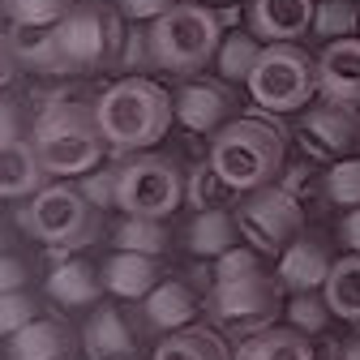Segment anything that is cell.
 <instances>
[{"label": "cell", "instance_id": "28", "mask_svg": "<svg viewBox=\"0 0 360 360\" xmlns=\"http://www.w3.org/2000/svg\"><path fill=\"white\" fill-rule=\"evenodd\" d=\"M112 245L129 249V253H167L172 236H167V219H146V214H124L116 228H112Z\"/></svg>", "mask_w": 360, "mask_h": 360}, {"label": "cell", "instance_id": "38", "mask_svg": "<svg viewBox=\"0 0 360 360\" xmlns=\"http://www.w3.org/2000/svg\"><path fill=\"white\" fill-rule=\"evenodd\" d=\"M112 5H116V13L129 18V22H155V18H163L167 9H176L180 0H112Z\"/></svg>", "mask_w": 360, "mask_h": 360}, {"label": "cell", "instance_id": "33", "mask_svg": "<svg viewBox=\"0 0 360 360\" xmlns=\"http://www.w3.org/2000/svg\"><path fill=\"white\" fill-rule=\"evenodd\" d=\"M34 318H43V304L30 288L22 292H0V330H5V339H13L18 330H26Z\"/></svg>", "mask_w": 360, "mask_h": 360}, {"label": "cell", "instance_id": "23", "mask_svg": "<svg viewBox=\"0 0 360 360\" xmlns=\"http://www.w3.org/2000/svg\"><path fill=\"white\" fill-rule=\"evenodd\" d=\"M142 313H146V326H155V330H185V326H193V318H198V292L185 283V279H163L146 300H142Z\"/></svg>", "mask_w": 360, "mask_h": 360}, {"label": "cell", "instance_id": "8", "mask_svg": "<svg viewBox=\"0 0 360 360\" xmlns=\"http://www.w3.org/2000/svg\"><path fill=\"white\" fill-rule=\"evenodd\" d=\"M283 283L279 275H270V270H253L245 279H228V283H214L210 296H206V309L214 326L232 330V335H257L266 326H275V313L288 309L283 300Z\"/></svg>", "mask_w": 360, "mask_h": 360}, {"label": "cell", "instance_id": "35", "mask_svg": "<svg viewBox=\"0 0 360 360\" xmlns=\"http://www.w3.org/2000/svg\"><path fill=\"white\" fill-rule=\"evenodd\" d=\"M77 189L86 193L90 206H99V210H120V163L95 167V172L77 176Z\"/></svg>", "mask_w": 360, "mask_h": 360}, {"label": "cell", "instance_id": "9", "mask_svg": "<svg viewBox=\"0 0 360 360\" xmlns=\"http://www.w3.org/2000/svg\"><path fill=\"white\" fill-rule=\"evenodd\" d=\"M189 176L167 155H133L120 163V214L167 219L185 206Z\"/></svg>", "mask_w": 360, "mask_h": 360}, {"label": "cell", "instance_id": "17", "mask_svg": "<svg viewBox=\"0 0 360 360\" xmlns=\"http://www.w3.org/2000/svg\"><path fill=\"white\" fill-rule=\"evenodd\" d=\"M82 352L90 360H133L138 356V330L129 313L116 304H99L82 326Z\"/></svg>", "mask_w": 360, "mask_h": 360}, {"label": "cell", "instance_id": "22", "mask_svg": "<svg viewBox=\"0 0 360 360\" xmlns=\"http://www.w3.org/2000/svg\"><path fill=\"white\" fill-rule=\"evenodd\" d=\"M73 356V330L65 318L43 313L26 330L9 339V360H69Z\"/></svg>", "mask_w": 360, "mask_h": 360}, {"label": "cell", "instance_id": "16", "mask_svg": "<svg viewBox=\"0 0 360 360\" xmlns=\"http://www.w3.org/2000/svg\"><path fill=\"white\" fill-rule=\"evenodd\" d=\"M318 0H249V30L262 43H296L313 34Z\"/></svg>", "mask_w": 360, "mask_h": 360}, {"label": "cell", "instance_id": "24", "mask_svg": "<svg viewBox=\"0 0 360 360\" xmlns=\"http://www.w3.org/2000/svg\"><path fill=\"white\" fill-rule=\"evenodd\" d=\"M236 360H318V352L296 326H266L236 343Z\"/></svg>", "mask_w": 360, "mask_h": 360}, {"label": "cell", "instance_id": "18", "mask_svg": "<svg viewBox=\"0 0 360 360\" xmlns=\"http://www.w3.org/2000/svg\"><path fill=\"white\" fill-rule=\"evenodd\" d=\"M9 60L30 69V73H48V77H69V60L60 48L56 26H13L9 22Z\"/></svg>", "mask_w": 360, "mask_h": 360}, {"label": "cell", "instance_id": "26", "mask_svg": "<svg viewBox=\"0 0 360 360\" xmlns=\"http://www.w3.org/2000/svg\"><path fill=\"white\" fill-rule=\"evenodd\" d=\"M262 52H266V43H262L253 30H228V34H223L219 56H214V73H219L223 82H232V86H249V77H253Z\"/></svg>", "mask_w": 360, "mask_h": 360}, {"label": "cell", "instance_id": "4", "mask_svg": "<svg viewBox=\"0 0 360 360\" xmlns=\"http://www.w3.org/2000/svg\"><path fill=\"white\" fill-rule=\"evenodd\" d=\"M223 22L214 5L202 0H180L176 9H167L163 18L150 22V52H155V69L176 73V77H193L202 69L214 65L219 48H223Z\"/></svg>", "mask_w": 360, "mask_h": 360}, {"label": "cell", "instance_id": "31", "mask_svg": "<svg viewBox=\"0 0 360 360\" xmlns=\"http://www.w3.org/2000/svg\"><path fill=\"white\" fill-rule=\"evenodd\" d=\"M283 313H288V326L304 330L309 339L322 335V330L330 326V318H335L326 292H296V296H288V309H283Z\"/></svg>", "mask_w": 360, "mask_h": 360}, {"label": "cell", "instance_id": "13", "mask_svg": "<svg viewBox=\"0 0 360 360\" xmlns=\"http://www.w3.org/2000/svg\"><path fill=\"white\" fill-rule=\"evenodd\" d=\"M56 176L48 172L30 133L26 138H13V142H0V193H5V202H30Z\"/></svg>", "mask_w": 360, "mask_h": 360}, {"label": "cell", "instance_id": "42", "mask_svg": "<svg viewBox=\"0 0 360 360\" xmlns=\"http://www.w3.org/2000/svg\"><path fill=\"white\" fill-rule=\"evenodd\" d=\"M335 360H360V335H352L347 343L335 347Z\"/></svg>", "mask_w": 360, "mask_h": 360}, {"label": "cell", "instance_id": "21", "mask_svg": "<svg viewBox=\"0 0 360 360\" xmlns=\"http://www.w3.org/2000/svg\"><path fill=\"white\" fill-rule=\"evenodd\" d=\"M103 283H108V292L120 296V300H146V296L163 283V266H159V257H150V253L116 249V253L103 262Z\"/></svg>", "mask_w": 360, "mask_h": 360}, {"label": "cell", "instance_id": "37", "mask_svg": "<svg viewBox=\"0 0 360 360\" xmlns=\"http://www.w3.org/2000/svg\"><path fill=\"white\" fill-rule=\"evenodd\" d=\"M253 270H266V266H262V253H257L253 245H236V249H228V253L214 262V283L245 279V275H253Z\"/></svg>", "mask_w": 360, "mask_h": 360}, {"label": "cell", "instance_id": "14", "mask_svg": "<svg viewBox=\"0 0 360 360\" xmlns=\"http://www.w3.org/2000/svg\"><path fill=\"white\" fill-rule=\"evenodd\" d=\"M330 270H335V253L322 236H296L283 253H279V283L288 288V296L296 292H322L326 279H330Z\"/></svg>", "mask_w": 360, "mask_h": 360}, {"label": "cell", "instance_id": "41", "mask_svg": "<svg viewBox=\"0 0 360 360\" xmlns=\"http://www.w3.org/2000/svg\"><path fill=\"white\" fill-rule=\"evenodd\" d=\"M13 138H22L18 133V103L5 99V129H0V142H13Z\"/></svg>", "mask_w": 360, "mask_h": 360}, {"label": "cell", "instance_id": "10", "mask_svg": "<svg viewBox=\"0 0 360 360\" xmlns=\"http://www.w3.org/2000/svg\"><path fill=\"white\" fill-rule=\"evenodd\" d=\"M236 219H240V236L262 257H279L304 232V202L279 180V185L245 193V202L236 206Z\"/></svg>", "mask_w": 360, "mask_h": 360}, {"label": "cell", "instance_id": "19", "mask_svg": "<svg viewBox=\"0 0 360 360\" xmlns=\"http://www.w3.org/2000/svg\"><path fill=\"white\" fill-rule=\"evenodd\" d=\"M103 292H108L103 266L86 262V257H65L48 270V300H56L60 309H90V304H99Z\"/></svg>", "mask_w": 360, "mask_h": 360}, {"label": "cell", "instance_id": "3", "mask_svg": "<svg viewBox=\"0 0 360 360\" xmlns=\"http://www.w3.org/2000/svg\"><path fill=\"white\" fill-rule=\"evenodd\" d=\"M95 116L112 150H150L176 120V95L150 77H120L95 99Z\"/></svg>", "mask_w": 360, "mask_h": 360}, {"label": "cell", "instance_id": "25", "mask_svg": "<svg viewBox=\"0 0 360 360\" xmlns=\"http://www.w3.org/2000/svg\"><path fill=\"white\" fill-rule=\"evenodd\" d=\"M155 360H236V352L214 326H198L193 322L185 330H172L155 347Z\"/></svg>", "mask_w": 360, "mask_h": 360}, {"label": "cell", "instance_id": "40", "mask_svg": "<svg viewBox=\"0 0 360 360\" xmlns=\"http://www.w3.org/2000/svg\"><path fill=\"white\" fill-rule=\"evenodd\" d=\"M339 245L347 253H360V206L343 210V219H339Z\"/></svg>", "mask_w": 360, "mask_h": 360}, {"label": "cell", "instance_id": "2", "mask_svg": "<svg viewBox=\"0 0 360 360\" xmlns=\"http://www.w3.org/2000/svg\"><path fill=\"white\" fill-rule=\"evenodd\" d=\"M206 159L232 193H253L279 185V176L288 172V138L270 116H236L210 138Z\"/></svg>", "mask_w": 360, "mask_h": 360}, {"label": "cell", "instance_id": "27", "mask_svg": "<svg viewBox=\"0 0 360 360\" xmlns=\"http://www.w3.org/2000/svg\"><path fill=\"white\" fill-rule=\"evenodd\" d=\"M322 292H326L339 322H360V253L335 257V270H330Z\"/></svg>", "mask_w": 360, "mask_h": 360}, {"label": "cell", "instance_id": "20", "mask_svg": "<svg viewBox=\"0 0 360 360\" xmlns=\"http://www.w3.org/2000/svg\"><path fill=\"white\" fill-rule=\"evenodd\" d=\"M245 236H240V219L236 210L228 206H210V210H198L189 219V228H185V249L202 262H219L228 249H236Z\"/></svg>", "mask_w": 360, "mask_h": 360}, {"label": "cell", "instance_id": "5", "mask_svg": "<svg viewBox=\"0 0 360 360\" xmlns=\"http://www.w3.org/2000/svg\"><path fill=\"white\" fill-rule=\"evenodd\" d=\"M18 228L48 245L52 253H65V249H82L90 240H99L103 232V210L90 206L86 193L69 180H52L43 193H34L26 206H18Z\"/></svg>", "mask_w": 360, "mask_h": 360}, {"label": "cell", "instance_id": "30", "mask_svg": "<svg viewBox=\"0 0 360 360\" xmlns=\"http://www.w3.org/2000/svg\"><path fill=\"white\" fill-rule=\"evenodd\" d=\"M322 198L330 206H360V155H347V159H335L326 172H322Z\"/></svg>", "mask_w": 360, "mask_h": 360}, {"label": "cell", "instance_id": "12", "mask_svg": "<svg viewBox=\"0 0 360 360\" xmlns=\"http://www.w3.org/2000/svg\"><path fill=\"white\" fill-rule=\"evenodd\" d=\"M240 86L223 82V77H189L176 90V120L202 133V138H214L219 129H228L240 116Z\"/></svg>", "mask_w": 360, "mask_h": 360}, {"label": "cell", "instance_id": "29", "mask_svg": "<svg viewBox=\"0 0 360 360\" xmlns=\"http://www.w3.org/2000/svg\"><path fill=\"white\" fill-rule=\"evenodd\" d=\"M313 34L335 43L360 34V0H318L313 9Z\"/></svg>", "mask_w": 360, "mask_h": 360}, {"label": "cell", "instance_id": "34", "mask_svg": "<svg viewBox=\"0 0 360 360\" xmlns=\"http://www.w3.org/2000/svg\"><path fill=\"white\" fill-rule=\"evenodd\" d=\"M124 77H142L155 69V52H150V22H133L124 30V48H120V65Z\"/></svg>", "mask_w": 360, "mask_h": 360}, {"label": "cell", "instance_id": "7", "mask_svg": "<svg viewBox=\"0 0 360 360\" xmlns=\"http://www.w3.org/2000/svg\"><path fill=\"white\" fill-rule=\"evenodd\" d=\"M124 22L116 13V5L103 0H77V9L56 26L60 48L73 73H99V69H116L120 65V48H124Z\"/></svg>", "mask_w": 360, "mask_h": 360}, {"label": "cell", "instance_id": "39", "mask_svg": "<svg viewBox=\"0 0 360 360\" xmlns=\"http://www.w3.org/2000/svg\"><path fill=\"white\" fill-rule=\"evenodd\" d=\"M30 288V262L13 249H5V266H0V292H22Z\"/></svg>", "mask_w": 360, "mask_h": 360}, {"label": "cell", "instance_id": "32", "mask_svg": "<svg viewBox=\"0 0 360 360\" xmlns=\"http://www.w3.org/2000/svg\"><path fill=\"white\" fill-rule=\"evenodd\" d=\"M77 9V0H5V18L13 26H60Z\"/></svg>", "mask_w": 360, "mask_h": 360}, {"label": "cell", "instance_id": "1", "mask_svg": "<svg viewBox=\"0 0 360 360\" xmlns=\"http://www.w3.org/2000/svg\"><path fill=\"white\" fill-rule=\"evenodd\" d=\"M30 138L56 180H77L86 172H95L108 155V138L99 129L95 103H82L73 95L43 99V108L34 112V124H30Z\"/></svg>", "mask_w": 360, "mask_h": 360}, {"label": "cell", "instance_id": "36", "mask_svg": "<svg viewBox=\"0 0 360 360\" xmlns=\"http://www.w3.org/2000/svg\"><path fill=\"white\" fill-rule=\"evenodd\" d=\"M223 193H232V189L223 185V176L214 172V163H210V159H206V163H198V167L189 172V202H193L198 210L223 206Z\"/></svg>", "mask_w": 360, "mask_h": 360}, {"label": "cell", "instance_id": "11", "mask_svg": "<svg viewBox=\"0 0 360 360\" xmlns=\"http://www.w3.org/2000/svg\"><path fill=\"white\" fill-rule=\"evenodd\" d=\"M296 142L304 159L330 167L335 159H347V150L360 142V120L352 108L322 99L318 108H304V116L296 120Z\"/></svg>", "mask_w": 360, "mask_h": 360}, {"label": "cell", "instance_id": "15", "mask_svg": "<svg viewBox=\"0 0 360 360\" xmlns=\"http://www.w3.org/2000/svg\"><path fill=\"white\" fill-rule=\"evenodd\" d=\"M318 86L322 99L339 103V108H356L360 103V34L352 39H335L318 56Z\"/></svg>", "mask_w": 360, "mask_h": 360}, {"label": "cell", "instance_id": "43", "mask_svg": "<svg viewBox=\"0 0 360 360\" xmlns=\"http://www.w3.org/2000/svg\"><path fill=\"white\" fill-rule=\"evenodd\" d=\"M202 5H240V0H202Z\"/></svg>", "mask_w": 360, "mask_h": 360}, {"label": "cell", "instance_id": "6", "mask_svg": "<svg viewBox=\"0 0 360 360\" xmlns=\"http://www.w3.org/2000/svg\"><path fill=\"white\" fill-rule=\"evenodd\" d=\"M249 95L270 116L304 112L322 95L318 60H313L300 43H266V52H262V60H257V69L249 77Z\"/></svg>", "mask_w": 360, "mask_h": 360}]
</instances>
